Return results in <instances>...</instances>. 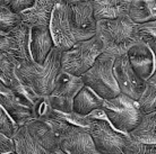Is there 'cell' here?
Listing matches in <instances>:
<instances>
[{"label": "cell", "mask_w": 156, "mask_h": 154, "mask_svg": "<svg viewBox=\"0 0 156 154\" xmlns=\"http://www.w3.org/2000/svg\"><path fill=\"white\" fill-rule=\"evenodd\" d=\"M20 23L22 22H20V14L16 15L12 12L5 5L0 6V33L8 34Z\"/></svg>", "instance_id": "484cf974"}, {"label": "cell", "mask_w": 156, "mask_h": 154, "mask_svg": "<svg viewBox=\"0 0 156 154\" xmlns=\"http://www.w3.org/2000/svg\"><path fill=\"white\" fill-rule=\"evenodd\" d=\"M20 127V126H18L9 116V114L0 106V134L12 139Z\"/></svg>", "instance_id": "4316f807"}, {"label": "cell", "mask_w": 156, "mask_h": 154, "mask_svg": "<svg viewBox=\"0 0 156 154\" xmlns=\"http://www.w3.org/2000/svg\"><path fill=\"white\" fill-rule=\"evenodd\" d=\"M68 6L70 10L71 22L79 36L80 42L95 36L98 20L95 19L93 7L90 0L71 2L68 4Z\"/></svg>", "instance_id": "8fae6325"}, {"label": "cell", "mask_w": 156, "mask_h": 154, "mask_svg": "<svg viewBox=\"0 0 156 154\" xmlns=\"http://www.w3.org/2000/svg\"><path fill=\"white\" fill-rule=\"evenodd\" d=\"M102 53L103 47L96 36L76 43L69 50L61 52V71L76 77H82Z\"/></svg>", "instance_id": "5b68a950"}, {"label": "cell", "mask_w": 156, "mask_h": 154, "mask_svg": "<svg viewBox=\"0 0 156 154\" xmlns=\"http://www.w3.org/2000/svg\"><path fill=\"white\" fill-rule=\"evenodd\" d=\"M113 74L120 93L138 101L145 89V81L136 74L130 65L127 54L118 56L113 63Z\"/></svg>", "instance_id": "9c48e42d"}, {"label": "cell", "mask_w": 156, "mask_h": 154, "mask_svg": "<svg viewBox=\"0 0 156 154\" xmlns=\"http://www.w3.org/2000/svg\"><path fill=\"white\" fill-rule=\"evenodd\" d=\"M30 32L31 27L20 23L7 35L10 47V55L20 63L33 61L30 53Z\"/></svg>", "instance_id": "5bb4252c"}, {"label": "cell", "mask_w": 156, "mask_h": 154, "mask_svg": "<svg viewBox=\"0 0 156 154\" xmlns=\"http://www.w3.org/2000/svg\"><path fill=\"white\" fill-rule=\"evenodd\" d=\"M2 5H5V0H0V6H2Z\"/></svg>", "instance_id": "e575fe53"}, {"label": "cell", "mask_w": 156, "mask_h": 154, "mask_svg": "<svg viewBox=\"0 0 156 154\" xmlns=\"http://www.w3.org/2000/svg\"><path fill=\"white\" fill-rule=\"evenodd\" d=\"M61 51L53 46L43 64L34 61L20 63L15 73L18 79L28 85L39 96H49L55 87V80L61 72Z\"/></svg>", "instance_id": "7a4b0ae2"}, {"label": "cell", "mask_w": 156, "mask_h": 154, "mask_svg": "<svg viewBox=\"0 0 156 154\" xmlns=\"http://www.w3.org/2000/svg\"><path fill=\"white\" fill-rule=\"evenodd\" d=\"M59 0H35L32 8L20 12V22L30 27L49 26L51 16Z\"/></svg>", "instance_id": "9a60e30c"}, {"label": "cell", "mask_w": 156, "mask_h": 154, "mask_svg": "<svg viewBox=\"0 0 156 154\" xmlns=\"http://www.w3.org/2000/svg\"><path fill=\"white\" fill-rule=\"evenodd\" d=\"M76 1H86V0H59V2H63V4H71V2H76Z\"/></svg>", "instance_id": "d6a6232c"}, {"label": "cell", "mask_w": 156, "mask_h": 154, "mask_svg": "<svg viewBox=\"0 0 156 154\" xmlns=\"http://www.w3.org/2000/svg\"><path fill=\"white\" fill-rule=\"evenodd\" d=\"M133 0H90L95 19H114L128 16Z\"/></svg>", "instance_id": "2e32d148"}, {"label": "cell", "mask_w": 156, "mask_h": 154, "mask_svg": "<svg viewBox=\"0 0 156 154\" xmlns=\"http://www.w3.org/2000/svg\"><path fill=\"white\" fill-rule=\"evenodd\" d=\"M88 116V115H87ZM90 117V116H88ZM90 118L87 131L100 154H122L129 136L118 132L106 119V116Z\"/></svg>", "instance_id": "8992f818"}, {"label": "cell", "mask_w": 156, "mask_h": 154, "mask_svg": "<svg viewBox=\"0 0 156 154\" xmlns=\"http://www.w3.org/2000/svg\"><path fill=\"white\" fill-rule=\"evenodd\" d=\"M8 88L10 89V91L20 101V104H23L24 106L31 108V109L33 108V105L35 104V101L40 97L30 85L23 82L20 79H18L17 75L8 85Z\"/></svg>", "instance_id": "7402d4cb"}, {"label": "cell", "mask_w": 156, "mask_h": 154, "mask_svg": "<svg viewBox=\"0 0 156 154\" xmlns=\"http://www.w3.org/2000/svg\"><path fill=\"white\" fill-rule=\"evenodd\" d=\"M128 16L137 25L156 19V0H133Z\"/></svg>", "instance_id": "ffe728a7"}, {"label": "cell", "mask_w": 156, "mask_h": 154, "mask_svg": "<svg viewBox=\"0 0 156 154\" xmlns=\"http://www.w3.org/2000/svg\"><path fill=\"white\" fill-rule=\"evenodd\" d=\"M0 106L9 114V116L18 126H24L28 120L34 118L31 108L20 104V101L16 98L12 92H0Z\"/></svg>", "instance_id": "ac0fdd59"}, {"label": "cell", "mask_w": 156, "mask_h": 154, "mask_svg": "<svg viewBox=\"0 0 156 154\" xmlns=\"http://www.w3.org/2000/svg\"><path fill=\"white\" fill-rule=\"evenodd\" d=\"M49 154H66L65 152H63L60 147H57L55 150H53V151H51V152H49Z\"/></svg>", "instance_id": "1f68e13d"}, {"label": "cell", "mask_w": 156, "mask_h": 154, "mask_svg": "<svg viewBox=\"0 0 156 154\" xmlns=\"http://www.w3.org/2000/svg\"><path fill=\"white\" fill-rule=\"evenodd\" d=\"M0 92L1 93H9V92H12L10 91V89L8 88V85L5 83L4 81L0 79Z\"/></svg>", "instance_id": "4dcf8cb0"}, {"label": "cell", "mask_w": 156, "mask_h": 154, "mask_svg": "<svg viewBox=\"0 0 156 154\" xmlns=\"http://www.w3.org/2000/svg\"><path fill=\"white\" fill-rule=\"evenodd\" d=\"M84 85H85L80 77H76L61 71L57 77L52 91L48 96L49 104L55 110L71 112L75 97Z\"/></svg>", "instance_id": "ba28073f"}, {"label": "cell", "mask_w": 156, "mask_h": 154, "mask_svg": "<svg viewBox=\"0 0 156 154\" xmlns=\"http://www.w3.org/2000/svg\"><path fill=\"white\" fill-rule=\"evenodd\" d=\"M0 154H16L15 152H9V153H2V152H0Z\"/></svg>", "instance_id": "836d02e7"}, {"label": "cell", "mask_w": 156, "mask_h": 154, "mask_svg": "<svg viewBox=\"0 0 156 154\" xmlns=\"http://www.w3.org/2000/svg\"><path fill=\"white\" fill-rule=\"evenodd\" d=\"M127 56L130 65L141 80L146 81L155 69L156 56L153 51L144 42H137L133 46L129 49Z\"/></svg>", "instance_id": "7c38bea8"}, {"label": "cell", "mask_w": 156, "mask_h": 154, "mask_svg": "<svg viewBox=\"0 0 156 154\" xmlns=\"http://www.w3.org/2000/svg\"><path fill=\"white\" fill-rule=\"evenodd\" d=\"M49 29L55 46L61 52L69 50L76 43L80 42L71 22L70 10L67 4L58 2L55 5L49 24Z\"/></svg>", "instance_id": "52a82bcc"}, {"label": "cell", "mask_w": 156, "mask_h": 154, "mask_svg": "<svg viewBox=\"0 0 156 154\" xmlns=\"http://www.w3.org/2000/svg\"><path fill=\"white\" fill-rule=\"evenodd\" d=\"M95 36L101 42L103 53L114 59L127 54L130 47L140 41L137 24L133 23L129 16L98 20Z\"/></svg>", "instance_id": "6da1fadb"}, {"label": "cell", "mask_w": 156, "mask_h": 154, "mask_svg": "<svg viewBox=\"0 0 156 154\" xmlns=\"http://www.w3.org/2000/svg\"><path fill=\"white\" fill-rule=\"evenodd\" d=\"M17 66L18 62L10 54L0 52V79L7 85L16 77L15 70Z\"/></svg>", "instance_id": "cb8c5ba5"}, {"label": "cell", "mask_w": 156, "mask_h": 154, "mask_svg": "<svg viewBox=\"0 0 156 154\" xmlns=\"http://www.w3.org/2000/svg\"><path fill=\"white\" fill-rule=\"evenodd\" d=\"M34 4L35 0H5V6L16 15L32 8Z\"/></svg>", "instance_id": "f1b7e54d"}, {"label": "cell", "mask_w": 156, "mask_h": 154, "mask_svg": "<svg viewBox=\"0 0 156 154\" xmlns=\"http://www.w3.org/2000/svg\"><path fill=\"white\" fill-rule=\"evenodd\" d=\"M123 154H156V144H145L129 139Z\"/></svg>", "instance_id": "83f0119b"}, {"label": "cell", "mask_w": 156, "mask_h": 154, "mask_svg": "<svg viewBox=\"0 0 156 154\" xmlns=\"http://www.w3.org/2000/svg\"><path fill=\"white\" fill-rule=\"evenodd\" d=\"M129 139L145 144H156V110L143 112L136 127L128 134Z\"/></svg>", "instance_id": "e0dca14e"}, {"label": "cell", "mask_w": 156, "mask_h": 154, "mask_svg": "<svg viewBox=\"0 0 156 154\" xmlns=\"http://www.w3.org/2000/svg\"><path fill=\"white\" fill-rule=\"evenodd\" d=\"M53 39L49 26H33L30 32V53L32 60L43 64L49 53L53 49Z\"/></svg>", "instance_id": "4fadbf2b"}, {"label": "cell", "mask_w": 156, "mask_h": 154, "mask_svg": "<svg viewBox=\"0 0 156 154\" xmlns=\"http://www.w3.org/2000/svg\"><path fill=\"white\" fill-rule=\"evenodd\" d=\"M114 60L109 54H100L93 65L80 77L84 85L102 99H111L120 93L113 74Z\"/></svg>", "instance_id": "3957f363"}, {"label": "cell", "mask_w": 156, "mask_h": 154, "mask_svg": "<svg viewBox=\"0 0 156 154\" xmlns=\"http://www.w3.org/2000/svg\"><path fill=\"white\" fill-rule=\"evenodd\" d=\"M139 38L153 51L156 56V19L137 25Z\"/></svg>", "instance_id": "d4e9b609"}, {"label": "cell", "mask_w": 156, "mask_h": 154, "mask_svg": "<svg viewBox=\"0 0 156 154\" xmlns=\"http://www.w3.org/2000/svg\"><path fill=\"white\" fill-rule=\"evenodd\" d=\"M138 105L143 112L156 110V63L152 75L145 81V89L138 99Z\"/></svg>", "instance_id": "603a6c76"}, {"label": "cell", "mask_w": 156, "mask_h": 154, "mask_svg": "<svg viewBox=\"0 0 156 154\" xmlns=\"http://www.w3.org/2000/svg\"><path fill=\"white\" fill-rule=\"evenodd\" d=\"M0 152H2V153L15 152V146H14L12 139H8L2 134H0Z\"/></svg>", "instance_id": "f546056e"}, {"label": "cell", "mask_w": 156, "mask_h": 154, "mask_svg": "<svg viewBox=\"0 0 156 154\" xmlns=\"http://www.w3.org/2000/svg\"><path fill=\"white\" fill-rule=\"evenodd\" d=\"M59 147L66 154H100L88 131L71 124L61 135Z\"/></svg>", "instance_id": "30bf717a"}, {"label": "cell", "mask_w": 156, "mask_h": 154, "mask_svg": "<svg viewBox=\"0 0 156 154\" xmlns=\"http://www.w3.org/2000/svg\"><path fill=\"white\" fill-rule=\"evenodd\" d=\"M16 154H49L45 149H43L39 143L34 141L27 128L20 126L12 137Z\"/></svg>", "instance_id": "44dd1931"}, {"label": "cell", "mask_w": 156, "mask_h": 154, "mask_svg": "<svg viewBox=\"0 0 156 154\" xmlns=\"http://www.w3.org/2000/svg\"><path fill=\"white\" fill-rule=\"evenodd\" d=\"M101 108L113 128L127 135L136 127L143 115L138 101L123 93H119L111 99H104Z\"/></svg>", "instance_id": "277c9868"}, {"label": "cell", "mask_w": 156, "mask_h": 154, "mask_svg": "<svg viewBox=\"0 0 156 154\" xmlns=\"http://www.w3.org/2000/svg\"><path fill=\"white\" fill-rule=\"evenodd\" d=\"M103 100L98 97L92 89L84 85L79 92L76 95L73 102V112L82 116H87L88 114L102 107Z\"/></svg>", "instance_id": "d6986e66"}]
</instances>
